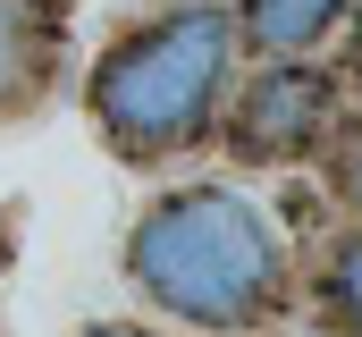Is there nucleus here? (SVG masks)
Wrapping results in <instances>:
<instances>
[{
	"instance_id": "nucleus-1",
	"label": "nucleus",
	"mask_w": 362,
	"mask_h": 337,
	"mask_svg": "<svg viewBox=\"0 0 362 337\" xmlns=\"http://www.w3.org/2000/svg\"><path fill=\"white\" fill-rule=\"evenodd\" d=\"M127 278L194 329H253L286 287L270 219L228 185H185L152 202L127 236Z\"/></svg>"
},
{
	"instance_id": "nucleus-5",
	"label": "nucleus",
	"mask_w": 362,
	"mask_h": 337,
	"mask_svg": "<svg viewBox=\"0 0 362 337\" xmlns=\"http://www.w3.org/2000/svg\"><path fill=\"white\" fill-rule=\"evenodd\" d=\"M42 59H51V34H42L17 0H0V118L42 93Z\"/></svg>"
},
{
	"instance_id": "nucleus-2",
	"label": "nucleus",
	"mask_w": 362,
	"mask_h": 337,
	"mask_svg": "<svg viewBox=\"0 0 362 337\" xmlns=\"http://www.w3.org/2000/svg\"><path fill=\"white\" fill-rule=\"evenodd\" d=\"M236 17L228 8H169L135 34H118L93 59V118L127 161H160L211 135V110L228 93Z\"/></svg>"
},
{
	"instance_id": "nucleus-6",
	"label": "nucleus",
	"mask_w": 362,
	"mask_h": 337,
	"mask_svg": "<svg viewBox=\"0 0 362 337\" xmlns=\"http://www.w3.org/2000/svg\"><path fill=\"white\" fill-rule=\"evenodd\" d=\"M329 295H337L346 329L362 337V236H346V245H337V261H329Z\"/></svg>"
},
{
	"instance_id": "nucleus-3",
	"label": "nucleus",
	"mask_w": 362,
	"mask_h": 337,
	"mask_svg": "<svg viewBox=\"0 0 362 337\" xmlns=\"http://www.w3.org/2000/svg\"><path fill=\"white\" fill-rule=\"evenodd\" d=\"M320 127H329V76L303 68V59H278V68H262V76L245 84V101H236V118H228V144H236L245 161H286V152H303Z\"/></svg>"
},
{
	"instance_id": "nucleus-7",
	"label": "nucleus",
	"mask_w": 362,
	"mask_h": 337,
	"mask_svg": "<svg viewBox=\"0 0 362 337\" xmlns=\"http://www.w3.org/2000/svg\"><path fill=\"white\" fill-rule=\"evenodd\" d=\"M346 194H354V211H362V152L346 161Z\"/></svg>"
},
{
	"instance_id": "nucleus-4",
	"label": "nucleus",
	"mask_w": 362,
	"mask_h": 337,
	"mask_svg": "<svg viewBox=\"0 0 362 337\" xmlns=\"http://www.w3.org/2000/svg\"><path fill=\"white\" fill-rule=\"evenodd\" d=\"M337 8L346 0H245V42L270 51V59H295L337 25Z\"/></svg>"
},
{
	"instance_id": "nucleus-8",
	"label": "nucleus",
	"mask_w": 362,
	"mask_h": 337,
	"mask_svg": "<svg viewBox=\"0 0 362 337\" xmlns=\"http://www.w3.org/2000/svg\"><path fill=\"white\" fill-rule=\"evenodd\" d=\"M85 337H152V329H118V321H110V329H85Z\"/></svg>"
}]
</instances>
